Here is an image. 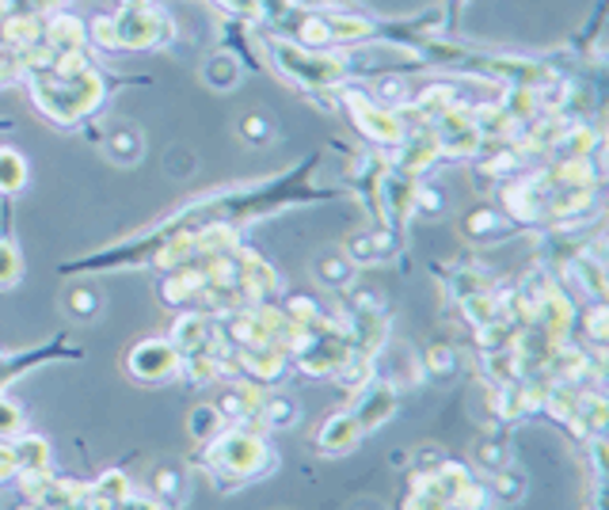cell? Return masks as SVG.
<instances>
[{
  "instance_id": "6da1fadb",
  "label": "cell",
  "mask_w": 609,
  "mask_h": 510,
  "mask_svg": "<svg viewBox=\"0 0 609 510\" xmlns=\"http://www.w3.org/2000/svg\"><path fill=\"white\" fill-rule=\"evenodd\" d=\"M267 50H271L274 66H279L290 80H298L301 88H309V92L336 88V84H343V77H347V58H339V53L309 50L290 39H271Z\"/></svg>"
},
{
  "instance_id": "7a4b0ae2",
  "label": "cell",
  "mask_w": 609,
  "mask_h": 510,
  "mask_svg": "<svg viewBox=\"0 0 609 510\" xmlns=\"http://www.w3.org/2000/svg\"><path fill=\"white\" fill-rule=\"evenodd\" d=\"M114 31H119L122 50H149V47H168L176 39V23L168 12L157 4H138V8H119L114 12Z\"/></svg>"
},
{
  "instance_id": "3957f363",
  "label": "cell",
  "mask_w": 609,
  "mask_h": 510,
  "mask_svg": "<svg viewBox=\"0 0 609 510\" xmlns=\"http://www.w3.org/2000/svg\"><path fill=\"white\" fill-rule=\"evenodd\" d=\"M213 464H218L221 472H229L232 480H252V477H263L267 469H274L279 458H274L271 446L259 434L232 431L226 438H218V461Z\"/></svg>"
},
{
  "instance_id": "277c9868",
  "label": "cell",
  "mask_w": 609,
  "mask_h": 510,
  "mask_svg": "<svg viewBox=\"0 0 609 510\" xmlns=\"http://www.w3.org/2000/svg\"><path fill=\"white\" fill-rule=\"evenodd\" d=\"M347 107H351L358 130L370 141H378V146H400V141H405L408 130L400 111H392V107H385L378 100H366L362 92H347Z\"/></svg>"
},
{
  "instance_id": "5b68a950",
  "label": "cell",
  "mask_w": 609,
  "mask_h": 510,
  "mask_svg": "<svg viewBox=\"0 0 609 510\" xmlns=\"http://www.w3.org/2000/svg\"><path fill=\"white\" fill-rule=\"evenodd\" d=\"M127 366L138 381L160 384V381L176 378L179 366H183V354L176 351V343H164V339H141V343L130 351Z\"/></svg>"
},
{
  "instance_id": "8992f818",
  "label": "cell",
  "mask_w": 609,
  "mask_h": 510,
  "mask_svg": "<svg viewBox=\"0 0 609 510\" xmlns=\"http://www.w3.org/2000/svg\"><path fill=\"white\" fill-rule=\"evenodd\" d=\"M397 411V397H392V389L389 384H370V389L362 392V400L351 408V419L358 423V431L362 434H370L373 427H381L385 419Z\"/></svg>"
},
{
  "instance_id": "52a82bcc",
  "label": "cell",
  "mask_w": 609,
  "mask_h": 510,
  "mask_svg": "<svg viewBox=\"0 0 609 510\" xmlns=\"http://www.w3.org/2000/svg\"><path fill=\"white\" fill-rule=\"evenodd\" d=\"M202 80L213 92H232V88H240V80H244V69H240V61L232 58V53H218V58H210L202 66Z\"/></svg>"
},
{
  "instance_id": "ba28073f",
  "label": "cell",
  "mask_w": 609,
  "mask_h": 510,
  "mask_svg": "<svg viewBox=\"0 0 609 510\" xmlns=\"http://www.w3.org/2000/svg\"><path fill=\"white\" fill-rule=\"evenodd\" d=\"M325 23H328L331 42H358V39H370V34L378 31L366 16H347V12H336V16L325 12Z\"/></svg>"
},
{
  "instance_id": "9c48e42d",
  "label": "cell",
  "mask_w": 609,
  "mask_h": 510,
  "mask_svg": "<svg viewBox=\"0 0 609 510\" xmlns=\"http://www.w3.org/2000/svg\"><path fill=\"white\" fill-rule=\"evenodd\" d=\"M107 157L119 160V164H138L141 160V133L133 127H114L103 141Z\"/></svg>"
},
{
  "instance_id": "30bf717a",
  "label": "cell",
  "mask_w": 609,
  "mask_h": 510,
  "mask_svg": "<svg viewBox=\"0 0 609 510\" xmlns=\"http://www.w3.org/2000/svg\"><path fill=\"white\" fill-rule=\"evenodd\" d=\"M27 160L20 149H0V194H20L27 187Z\"/></svg>"
},
{
  "instance_id": "8fae6325",
  "label": "cell",
  "mask_w": 609,
  "mask_h": 510,
  "mask_svg": "<svg viewBox=\"0 0 609 510\" xmlns=\"http://www.w3.org/2000/svg\"><path fill=\"white\" fill-rule=\"evenodd\" d=\"M12 453H16V464H20V469L47 472V461H50L47 438H39V434H20V442L12 446Z\"/></svg>"
},
{
  "instance_id": "7c38bea8",
  "label": "cell",
  "mask_w": 609,
  "mask_h": 510,
  "mask_svg": "<svg viewBox=\"0 0 609 510\" xmlns=\"http://www.w3.org/2000/svg\"><path fill=\"white\" fill-rule=\"evenodd\" d=\"M88 34H92L96 47H103V50H122V47H119V31H114V16H96L92 27H88Z\"/></svg>"
},
{
  "instance_id": "4fadbf2b",
  "label": "cell",
  "mask_w": 609,
  "mask_h": 510,
  "mask_svg": "<svg viewBox=\"0 0 609 510\" xmlns=\"http://www.w3.org/2000/svg\"><path fill=\"white\" fill-rule=\"evenodd\" d=\"M20 271H23V259L16 252L12 240H4V244H0V286H12L20 279Z\"/></svg>"
},
{
  "instance_id": "5bb4252c",
  "label": "cell",
  "mask_w": 609,
  "mask_h": 510,
  "mask_svg": "<svg viewBox=\"0 0 609 510\" xmlns=\"http://www.w3.org/2000/svg\"><path fill=\"white\" fill-rule=\"evenodd\" d=\"M218 427H221V408H213V404L194 408V416H191V431L194 434L210 438V434H218Z\"/></svg>"
},
{
  "instance_id": "9a60e30c",
  "label": "cell",
  "mask_w": 609,
  "mask_h": 510,
  "mask_svg": "<svg viewBox=\"0 0 609 510\" xmlns=\"http://www.w3.org/2000/svg\"><path fill=\"white\" fill-rule=\"evenodd\" d=\"M96 306H100V293H96L92 286H73V290H69V309H73L77 317H96Z\"/></svg>"
},
{
  "instance_id": "2e32d148",
  "label": "cell",
  "mask_w": 609,
  "mask_h": 510,
  "mask_svg": "<svg viewBox=\"0 0 609 510\" xmlns=\"http://www.w3.org/2000/svg\"><path fill=\"white\" fill-rule=\"evenodd\" d=\"M263 416H267V423H274V431H279V427L298 423V408H293L290 400H267Z\"/></svg>"
},
{
  "instance_id": "e0dca14e",
  "label": "cell",
  "mask_w": 609,
  "mask_h": 510,
  "mask_svg": "<svg viewBox=\"0 0 609 510\" xmlns=\"http://www.w3.org/2000/svg\"><path fill=\"white\" fill-rule=\"evenodd\" d=\"M320 274H325V282H331V286H347V279H351V263H347V259H336V256H325L320 259Z\"/></svg>"
},
{
  "instance_id": "ac0fdd59",
  "label": "cell",
  "mask_w": 609,
  "mask_h": 510,
  "mask_svg": "<svg viewBox=\"0 0 609 510\" xmlns=\"http://www.w3.org/2000/svg\"><path fill=\"white\" fill-rule=\"evenodd\" d=\"M23 431V411L12 404V400L0 397V434H16Z\"/></svg>"
},
{
  "instance_id": "d6986e66",
  "label": "cell",
  "mask_w": 609,
  "mask_h": 510,
  "mask_svg": "<svg viewBox=\"0 0 609 510\" xmlns=\"http://www.w3.org/2000/svg\"><path fill=\"white\" fill-rule=\"evenodd\" d=\"M240 133H244L248 141H267L271 138V122L263 119V114H248V119H240Z\"/></svg>"
},
{
  "instance_id": "ffe728a7",
  "label": "cell",
  "mask_w": 609,
  "mask_h": 510,
  "mask_svg": "<svg viewBox=\"0 0 609 510\" xmlns=\"http://www.w3.org/2000/svg\"><path fill=\"white\" fill-rule=\"evenodd\" d=\"M496 221H499V213H491V210H477V213H469V221H465V229H469L472 237H483V232L496 229Z\"/></svg>"
},
{
  "instance_id": "44dd1931",
  "label": "cell",
  "mask_w": 609,
  "mask_h": 510,
  "mask_svg": "<svg viewBox=\"0 0 609 510\" xmlns=\"http://www.w3.org/2000/svg\"><path fill=\"white\" fill-rule=\"evenodd\" d=\"M587 259L590 256H579L576 259V271H583V267H587ZM587 286H590V293H595V298H602V267H590V274H587Z\"/></svg>"
},
{
  "instance_id": "7402d4cb",
  "label": "cell",
  "mask_w": 609,
  "mask_h": 510,
  "mask_svg": "<svg viewBox=\"0 0 609 510\" xmlns=\"http://www.w3.org/2000/svg\"><path fill=\"white\" fill-rule=\"evenodd\" d=\"M16 472H20V464H16L12 446H0V484H4V480H12Z\"/></svg>"
},
{
  "instance_id": "603a6c76",
  "label": "cell",
  "mask_w": 609,
  "mask_h": 510,
  "mask_svg": "<svg viewBox=\"0 0 609 510\" xmlns=\"http://www.w3.org/2000/svg\"><path fill=\"white\" fill-rule=\"evenodd\" d=\"M431 366H435V373H450L453 370L450 347H435V351H431Z\"/></svg>"
},
{
  "instance_id": "cb8c5ba5",
  "label": "cell",
  "mask_w": 609,
  "mask_h": 510,
  "mask_svg": "<svg viewBox=\"0 0 609 510\" xmlns=\"http://www.w3.org/2000/svg\"><path fill=\"white\" fill-rule=\"evenodd\" d=\"M20 4V12H34V16H42L47 8H53L58 0H16Z\"/></svg>"
},
{
  "instance_id": "d4e9b609",
  "label": "cell",
  "mask_w": 609,
  "mask_h": 510,
  "mask_svg": "<svg viewBox=\"0 0 609 510\" xmlns=\"http://www.w3.org/2000/svg\"><path fill=\"white\" fill-rule=\"evenodd\" d=\"M8 12V0H0V16H4Z\"/></svg>"
}]
</instances>
